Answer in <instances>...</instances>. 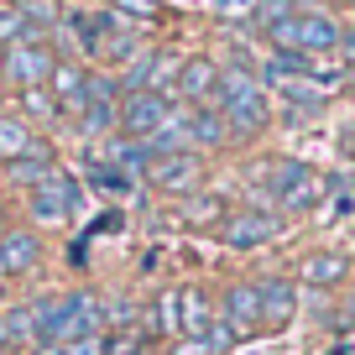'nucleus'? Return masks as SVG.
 I'll return each instance as SVG.
<instances>
[{
  "instance_id": "nucleus-8",
  "label": "nucleus",
  "mask_w": 355,
  "mask_h": 355,
  "mask_svg": "<svg viewBox=\"0 0 355 355\" xmlns=\"http://www.w3.org/2000/svg\"><path fill=\"white\" fill-rule=\"evenodd\" d=\"M214 84H220V68H214L209 58H189V63L178 68L173 94H178V100H209V94H214Z\"/></svg>"
},
{
  "instance_id": "nucleus-24",
  "label": "nucleus",
  "mask_w": 355,
  "mask_h": 355,
  "mask_svg": "<svg viewBox=\"0 0 355 355\" xmlns=\"http://www.w3.org/2000/svg\"><path fill=\"white\" fill-rule=\"evenodd\" d=\"M204 340H209V350L220 355V350H230V345H235V329H230V324H225V319H214V324H209V334H204Z\"/></svg>"
},
{
  "instance_id": "nucleus-29",
  "label": "nucleus",
  "mask_w": 355,
  "mask_h": 355,
  "mask_svg": "<svg viewBox=\"0 0 355 355\" xmlns=\"http://www.w3.org/2000/svg\"><path fill=\"white\" fill-rule=\"evenodd\" d=\"M94 183H100V189H110V193H121V189H125V178L115 173V167H94Z\"/></svg>"
},
{
  "instance_id": "nucleus-35",
  "label": "nucleus",
  "mask_w": 355,
  "mask_h": 355,
  "mask_svg": "<svg viewBox=\"0 0 355 355\" xmlns=\"http://www.w3.org/2000/svg\"><path fill=\"white\" fill-rule=\"evenodd\" d=\"M345 355H355V345H350V350H345Z\"/></svg>"
},
{
  "instance_id": "nucleus-15",
  "label": "nucleus",
  "mask_w": 355,
  "mask_h": 355,
  "mask_svg": "<svg viewBox=\"0 0 355 355\" xmlns=\"http://www.w3.org/2000/svg\"><path fill=\"white\" fill-rule=\"evenodd\" d=\"M37 152V141H32V131H26V121H0V157L6 162H21V157H32Z\"/></svg>"
},
{
  "instance_id": "nucleus-22",
  "label": "nucleus",
  "mask_w": 355,
  "mask_h": 355,
  "mask_svg": "<svg viewBox=\"0 0 355 355\" xmlns=\"http://www.w3.org/2000/svg\"><path fill=\"white\" fill-rule=\"evenodd\" d=\"M115 121H121V115L110 110V100H89V105H84V131H89V136H105Z\"/></svg>"
},
{
  "instance_id": "nucleus-10",
  "label": "nucleus",
  "mask_w": 355,
  "mask_h": 355,
  "mask_svg": "<svg viewBox=\"0 0 355 355\" xmlns=\"http://www.w3.org/2000/svg\"><path fill=\"white\" fill-rule=\"evenodd\" d=\"M225 324H230V329L261 324V288H230L225 293Z\"/></svg>"
},
{
  "instance_id": "nucleus-36",
  "label": "nucleus",
  "mask_w": 355,
  "mask_h": 355,
  "mask_svg": "<svg viewBox=\"0 0 355 355\" xmlns=\"http://www.w3.org/2000/svg\"><path fill=\"white\" fill-rule=\"evenodd\" d=\"M0 235H6V225H0Z\"/></svg>"
},
{
  "instance_id": "nucleus-32",
  "label": "nucleus",
  "mask_w": 355,
  "mask_h": 355,
  "mask_svg": "<svg viewBox=\"0 0 355 355\" xmlns=\"http://www.w3.org/2000/svg\"><path fill=\"white\" fill-rule=\"evenodd\" d=\"M32 355H63V345H47V340H42V345H37Z\"/></svg>"
},
{
  "instance_id": "nucleus-31",
  "label": "nucleus",
  "mask_w": 355,
  "mask_h": 355,
  "mask_svg": "<svg viewBox=\"0 0 355 355\" xmlns=\"http://www.w3.org/2000/svg\"><path fill=\"white\" fill-rule=\"evenodd\" d=\"M334 324H340V329H355V298L340 309V319H334Z\"/></svg>"
},
{
  "instance_id": "nucleus-26",
  "label": "nucleus",
  "mask_w": 355,
  "mask_h": 355,
  "mask_svg": "<svg viewBox=\"0 0 355 355\" xmlns=\"http://www.w3.org/2000/svg\"><path fill=\"white\" fill-rule=\"evenodd\" d=\"M26 110H32V115H53V110H58V94L47 100L42 89H26Z\"/></svg>"
},
{
  "instance_id": "nucleus-27",
  "label": "nucleus",
  "mask_w": 355,
  "mask_h": 355,
  "mask_svg": "<svg viewBox=\"0 0 355 355\" xmlns=\"http://www.w3.org/2000/svg\"><path fill=\"white\" fill-rule=\"evenodd\" d=\"M63 355H105V340H100V334H89V340H73V345H63Z\"/></svg>"
},
{
  "instance_id": "nucleus-34",
  "label": "nucleus",
  "mask_w": 355,
  "mask_h": 355,
  "mask_svg": "<svg viewBox=\"0 0 355 355\" xmlns=\"http://www.w3.org/2000/svg\"><path fill=\"white\" fill-rule=\"evenodd\" d=\"M345 84H350V89H355V68H345Z\"/></svg>"
},
{
  "instance_id": "nucleus-14",
  "label": "nucleus",
  "mask_w": 355,
  "mask_h": 355,
  "mask_svg": "<svg viewBox=\"0 0 355 355\" xmlns=\"http://www.w3.org/2000/svg\"><path fill=\"white\" fill-rule=\"evenodd\" d=\"M340 47V26L329 16H303V58L309 53H334Z\"/></svg>"
},
{
  "instance_id": "nucleus-11",
  "label": "nucleus",
  "mask_w": 355,
  "mask_h": 355,
  "mask_svg": "<svg viewBox=\"0 0 355 355\" xmlns=\"http://www.w3.org/2000/svg\"><path fill=\"white\" fill-rule=\"evenodd\" d=\"M178 329H189L193 340H204L209 334V324H214V303H209V293H178Z\"/></svg>"
},
{
  "instance_id": "nucleus-16",
  "label": "nucleus",
  "mask_w": 355,
  "mask_h": 355,
  "mask_svg": "<svg viewBox=\"0 0 355 355\" xmlns=\"http://www.w3.org/2000/svg\"><path fill=\"white\" fill-rule=\"evenodd\" d=\"M53 173L58 167H53V157H47L42 146H37L32 157H21V162H11V183H26V189H42Z\"/></svg>"
},
{
  "instance_id": "nucleus-33",
  "label": "nucleus",
  "mask_w": 355,
  "mask_h": 355,
  "mask_svg": "<svg viewBox=\"0 0 355 355\" xmlns=\"http://www.w3.org/2000/svg\"><path fill=\"white\" fill-rule=\"evenodd\" d=\"M340 42H345V58H350V63H355V32H345Z\"/></svg>"
},
{
  "instance_id": "nucleus-3",
  "label": "nucleus",
  "mask_w": 355,
  "mask_h": 355,
  "mask_svg": "<svg viewBox=\"0 0 355 355\" xmlns=\"http://www.w3.org/2000/svg\"><path fill=\"white\" fill-rule=\"evenodd\" d=\"M0 68H6V78L26 94V89H42L47 78H53L58 63H53V53H42L37 42H11V47H6V58H0Z\"/></svg>"
},
{
  "instance_id": "nucleus-6",
  "label": "nucleus",
  "mask_w": 355,
  "mask_h": 355,
  "mask_svg": "<svg viewBox=\"0 0 355 355\" xmlns=\"http://www.w3.org/2000/svg\"><path fill=\"white\" fill-rule=\"evenodd\" d=\"M73 209H78V189L68 183L63 173H53V178L42 183V189H32V214H37V220H47V225H63Z\"/></svg>"
},
{
  "instance_id": "nucleus-4",
  "label": "nucleus",
  "mask_w": 355,
  "mask_h": 355,
  "mask_svg": "<svg viewBox=\"0 0 355 355\" xmlns=\"http://www.w3.org/2000/svg\"><path fill=\"white\" fill-rule=\"evenodd\" d=\"M167 115H173V110H167L162 94H131V100L121 105V125H125L131 141H152V136L167 125Z\"/></svg>"
},
{
  "instance_id": "nucleus-9",
  "label": "nucleus",
  "mask_w": 355,
  "mask_h": 355,
  "mask_svg": "<svg viewBox=\"0 0 355 355\" xmlns=\"http://www.w3.org/2000/svg\"><path fill=\"white\" fill-rule=\"evenodd\" d=\"M37 256H42V241H37L32 230H6V235H0V277H6V272H26V266H37Z\"/></svg>"
},
{
  "instance_id": "nucleus-20",
  "label": "nucleus",
  "mask_w": 355,
  "mask_h": 355,
  "mask_svg": "<svg viewBox=\"0 0 355 355\" xmlns=\"http://www.w3.org/2000/svg\"><path fill=\"white\" fill-rule=\"evenodd\" d=\"M189 131L199 136L204 146H220V141H225V115H220V110H199V115L189 121Z\"/></svg>"
},
{
  "instance_id": "nucleus-17",
  "label": "nucleus",
  "mask_w": 355,
  "mask_h": 355,
  "mask_svg": "<svg viewBox=\"0 0 355 355\" xmlns=\"http://www.w3.org/2000/svg\"><path fill=\"white\" fill-rule=\"evenodd\" d=\"M53 84H58V100H63V105H89V78L78 73V68L58 63L53 68Z\"/></svg>"
},
{
  "instance_id": "nucleus-13",
  "label": "nucleus",
  "mask_w": 355,
  "mask_h": 355,
  "mask_svg": "<svg viewBox=\"0 0 355 355\" xmlns=\"http://www.w3.org/2000/svg\"><path fill=\"white\" fill-rule=\"evenodd\" d=\"M293 319V282H261V324Z\"/></svg>"
},
{
  "instance_id": "nucleus-30",
  "label": "nucleus",
  "mask_w": 355,
  "mask_h": 355,
  "mask_svg": "<svg viewBox=\"0 0 355 355\" xmlns=\"http://www.w3.org/2000/svg\"><path fill=\"white\" fill-rule=\"evenodd\" d=\"M173 355H214V350H209V340H183Z\"/></svg>"
},
{
  "instance_id": "nucleus-5",
  "label": "nucleus",
  "mask_w": 355,
  "mask_h": 355,
  "mask_svg": "<svg viewBox=\"0 0 355 355\" xmlns=\"http://www.w3.org/2000/svg\"><path fill=\"white\" fill-rule=\"evenodd\" d=\"M199 157L189 152H173V157H152V167H146V178H152V189L162 193H193L199 189Z\"/></svg>"
},
{
  "instance_id": "nucleus-1",
  "label": "nucleus",
  "mask_w": 355,
  "mask_h": 355,
  "mask_svg": "<svg viewBox=\"0 0 355 355\" xmlns=\"http://www.w3.org/2000/svg\"><path fill=\"white\" fill-rule=\"evenodd\" d=\"M32 319H37V340L73 345L100 334V303H94V293H73V298H58V303H37Z\"/></svg>"
},
{
  "instance_id": "nucleus-23",
  "label": "nucleus",
  "mask_w": 355,
  "mask_h": 355,
  "mask_svg": "<svg viewBox=\"0 0 355 355\" xmlns=\"http://www.w3.org/2000/svg\"><path fill=\"white\" fill-rule=\"evenodd\" d=\"M288 16H293V6H288V0H261V6H256V21H261L266 32H272L277 21H288Z\"/></svg>"
},
{
  "instance_id": "nucleus-2",
  "label": "nucleus",
  "mask_w": 355,
  "mask_h": 355,
  "mask_svg": "<svg viewBox=\"0 0 355 355\" xmlns=\"http://www.w3.org/2000/svg\"><path fill=\"white\" fill-rule=\"evenodd\" d=\"M214 89H220V115H225L230 131L251 136V131L266 125V89H261L256 73H245V68H220V84Z\"/></svg>"
},
{
  "instance_id": "nucleus-21",
  "label": "nucleus",
  "mask_w": 355,
  "mask_h": 355,
  "mask_svg": "<svg viewBox=\"0 0 355 355\" xmlns=\"http://www.w3.org/2000/svg\"><path fill=\"white\" fill-rule=\"evenodd\" d=\"M266 37L277 42V53H303V16H288V21H277Z\"/></svg>"
},
{
  "instance_id": "nucleus-25",
  "label": "nucleus",
  "mask_w": 355,
  "mask_h": 355,
  "mask_svg": "<svg viewBox=\"0 0 355 355\" xmlns=\"http://www.w3.org/2000/svg\"><path fill=\"white\" fill-rule=\"evenodd\" d=\"M282 94H288L293 105H309V110H319V105H324V94H319V89H309V84H288Z\"/></svg>"
},
{
  "instance_id": "nucleus-18",
  "label": "nucleus",
  "mask_w": 355,
  "mask_h": 355,
  "mask_svg": "<svg viewBox=\"0 0 355 355\" xmlns=\"http://www.w3.org/2000/svg\"><path fill=\"white\" fill-rule=\"evenodd\" d=\"M319 199H324V183H319L313 173H303L298 183H293V189L282 193V204H288V209H313Z\"/></svg>"
},
{
  "instance_id": "nucleus-28",
  "label": "nucleus",
  "mask_w": 355,
  "mask_h": 355,
  "mask_svg": "<svg viewBox=\"0 0 355 355\" xmlns=\"http://www.w3.org/2000/svg\"><path fill=\"white\" fill-rule=\"evenodd\" d=\"M214 214H220V199H193V204H189V220H193V225L214 220Z\"/></svg>"
},
{
  "instance_id": "nucleus-19",
  "label": "nucleus",
  "mask_w": 355,
  "mask_h": 355,
  "mask_svg": "<svg viewBox=\"0 0 355 355\" xmlns=\"http://www.w3.org/2000/svg\"><path fill=\"white\" fill-rule=\"evenodd\" d=\"M0 42L6 47L11 42H37L32 26H26V16H21V6H6V11H0Z\"/></svg>"
},
{
  "instance_id": "nucleus-7",
  "label": "nucleus",
  "mask_w": 355,
  "mask_h": 355,
  "mask_svg": "<svg viewBox=\"0 0 355 355\" xmlns=\"http://www.w3.org/2000/svg\"><path fill=\"white\" fill-rule=\"evenodd\" d=\"M272 235H277V220L261 214V209H241V214H230V225H225V245H235V251H251V245L272 241Z\"/></svg>"
},
{
  "instance_id": "nucleus-12",
  "label": "nucleus",
  "mask_w": 355,
  "mask_h": 355,
  "mask_svg": "<svg viewBox=\"0 0 355 355\" xmlns=\"http://www.w3.org/2000/svg\"><path fill=\"white\" fill-rule=\"evenodd\" d=\"M345 272H350V256L340 251H319L303 261V282H313V288H334V282H345Z\"/></svg>"
}]
</instances>
